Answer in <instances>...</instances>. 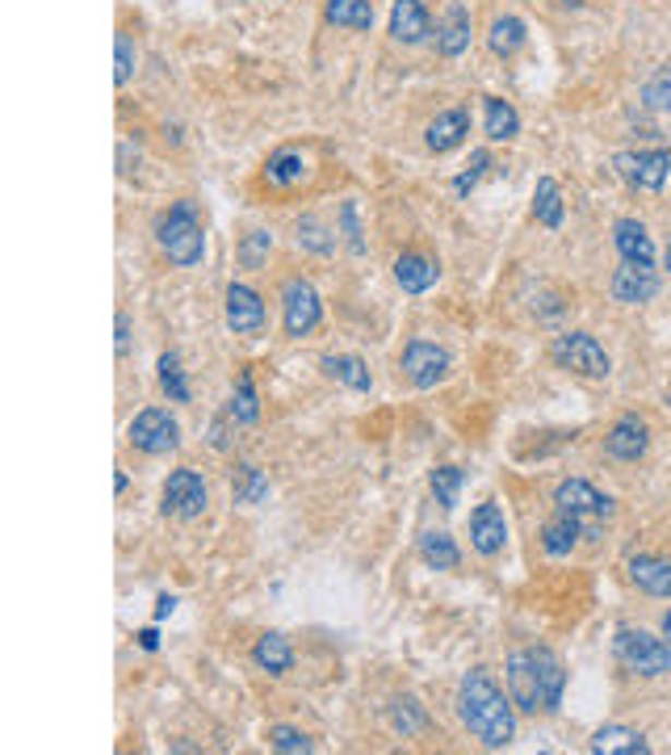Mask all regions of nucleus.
Listing matches in <instances>:
<instances>
[{"mask_svg":"<svg viewBox=\"0 0 671 755\" xmlns=\"http://www.w3.org/2000/svg\"><path fill=\"white\" fill-rule=\"evenodd\" d=\"M457 718L483 747H508L516 739V705L487 668H470L457 684Z\"/></svg>","mask_w":671,"mask_h":755,"instance_id":"1","label":"nucleus"},{"mask_svg":"<svg viewBox=\"0 0 671 755\" xmlns=\"http://www.w3.org/2000/svg\"><path fill=\"white\" fill-rule=\"evenodd\" d=\"M508 697L520 714H559L566 688L563 659L550 647H520L508 655Z\"/></svg>","mask_w":671,"mask_h":755,"instance_id":"2","label":"nucleus"},{"mask_svg":"<svg viewBox=\"0 0 671 755\" xmlns=\"http://www.w3.org/2000/svg\"><path fill=\"white\" fill-rule=\"evenodd\" d=\"M156 240H160V252L177 269L202 265V256H206V231H202V218H197V202H189V197L177 202L156 223Z\"/></svg>","mask_w":671,"mask_h":755,"instance_id":"3","label":"nucleus"},{"mask_svg":"<svg viewBox=\"0 0 671 755\" xmlns=\"http://www.w3.org/2000/svg\"><path fill=\"white\" fill-rule=\"evenodd\" d=\"M613 655L625 672L634 675H668L671 672V643L668 638H655L646 630H630L621 625L613 634Z\"/></svg>","mask_w":671,"mask_h":755,"instance_id":"4","label":"nucleus"},{"mask_svg":"<svg viewBox=\"0 0 671 755\" xmlns=\"http://www.w3.org/2000/svg\"><path fill=\"white\" fill-rule=\"evenodd\" d=\"M323 324V298L320 290L307 281V277H290L281 286V327L290 340H302L311 336L315 327Z\"/></svg>","mask_w":671,"mask_h":755,"instance_id":"5","label":"nucleus"},{"mask_svg":"<svg viewBox=\"0 0 671 755\" xmlns=\"http://www.w3.org/2000/svg\"><path fill=\"white\" fill-rule=\"evenodd\" d=\"M550 357H554V365H563V370H571V374L579 378H609V370H613L609 352L600 349V340L588 336V332H566V336H559L550 345Z\"/></svg>","mask_w":671,"mask_h":755,"instance_id":"6","label":"nucleus"},{"mask_svg":"<svg viewBox=\"0 0 671 755\" xmlns=\"http://www.w3.org/2000/svg\"><path fill=\"white\" fill-rule=\"evenodd\" d=\"M127 441L139 454L160 458V454H172L181 445V424L168 416V407H143L131 420V429H127Z\"/></svg>","mask_w":671,"mask_h":755,"instance_id":"7","label":"nucleus"},{"mask_svg":"<svg viewBox=\"0 0 671 755\" xmlns=\"http://www.w3.org/2000/svg\"><path fill=\"white\" fill-rule=\"evenodd\" d=\"M613 168H618L621 177H625L634 189L659 193L671 177V152L668 147H650V152H618V156H613Z\"/></svg>","mask_w":671,"mask_h":755,"instance_id":"8","label":"nucleus"},{"mask_svg":"<svg viewBox=\"0 0 671 755\" xmlns=\"http://www.w3.org/2000/svg\"><path fill=\"white\" fill-rule=\"evenodd\" d=\"M206 483H202V475L197 470H172L168 479H164V513L177 516V520H193V516L206 513Z\"/></svg>","mask_w":671,"mask_h":755,"instance_id":"9","label":"nucleus"},{"mask_svg":"<svg viewBox=\"0 0 671 755\" xmlns=\"http://www.w3.org/2000/svg\"><path fill=\"white\" fill-rule=\"evenodd\" d=\"M554 508L588 525V520H609V516H613V500L600 495V491L591 483H584V479H563V483L554 487Z\"/></svg>","mask_w":671,"mask_h":755,"instance_id":"10","label":"nucleus"},{"mask_svg":"<svg viewBox=\"0 0 671 755\" xmlns=\"http://www.w3.org/2000/svg\"><path fill=\"white\" fill-rule=\"evenodd\" d=\"M403 374H407L411 386L432 391L436 382L450 378V352L441 349V345H432V340H411L403 349Z\"/></svg>","mask_w":671,"mask_h":755,"instance_id":"11","label":"nucleus"},{"mask_svg":"<svg viewBox=\"0 0 671 755\" xmlns=\"http://www.w3.org/2000/svg\"><path fill=\"white\" fill-rule=\"evenodd\" d=\"M223 320L236 336H261L265 332V302L252 286L243 281H231L227 286V298H223Z\"/></svg>","mask_w":671,"mask_h":755,"instance_id":"12","label":"nucleus"},{"mask_svg":"<svg viewBox=\"0 0 671 755\" xmlns=\"http://www.w3.org/2000/svg\"><path fill=\"white\" fill-rule=\"evenodd\" d=\"M646 445H650V429H646L643 416H634V411H625L618 424L609 429V436H604V454L618 462H638L646 454Z\"/></svg>","mask_w":671,"mask_h":755,"instance_id":"13","label":"nucleus"},{"mask_svg":"<svg viewBox=\"0 0 671 755\" xmlns=\"http://www.w3.org/2000/svg\"><path fill=\"white\" fill-rule=\"evenodd\" d=\"M504 541H508L504 508H500V504H479V508L470 513V546H475L483 559H491V554L504 550Z\"/></svg>","mask_w":671,"mask_h":755,"instance_id":"14","label":"nucleus"},{"mask_svg":"<svg viewBox=\"0 0 671 755\" xmlns=\"http://www.w3.org/2000/svg\"><path fill=\"white\" fill-rule=\"evenodd\" d=\"M613 298L625 302V307H643L650 298L659 295V273L650 269V265H630V261H621V269L613 273Z\"/></svg>","mask_w":671,"mask_h":755,"instance_id":"15","label":"nucleus"},{"mask_svg":"<svg viewBox=\"0 0 671 755\" xmlns=\"http://www.w3.org/2000/svg\"><path fill=\"white\" fill-rule=\"evenodd\" d=\"M432 34V17L424 0H395L391 4V38L403 47H420Z\"/></svg>","mask_w":671,"mask_h":755,"instance_id":"16","label":"nucleus"},{"mask_svg":"<svg viewBox=\"0 0 671 755\" xmlns=\"http://www.w3.org/2000/svg\"><path fill=\"white\" fill-rule=\"evenodd\" d=\"M466 47H470V9L462 0H450L445 17L436 22V51L445 59H457Z\"/></svg>","mask_w":671,"mask_h":755,"instance_id":"17","label":"nucleus"},{"mask_svg":"<svg viewBox=\"0 0 671 755\" xmlns=\"http://www.w3.org/2000/svg\"><path fill=\"white\" fill-rule=\"evenodd\" d=\"M470 135V113L462 106L454 109H445V113H436L429 122V131H424V143H429V152H454L462 139Z\"/></svg>","mask_w":671,"mask_h":755,"instance_id":"18","label":"nucleus"},{"mask_svg":"<svg viewBox=\"0 0 671 755\" xmlns=\"http://www.w3.org/2000/svg\"><path fill=\"white\" fill-rule=\"evenodd\" d=\"M261 177H265V185H273V189H295L311 177V164H307V156L295 152V147H281V152H273L265 160Z\"/></svg>","mask_w":671,"mask_h":755,"instance_id":"19","label":"nucleus"},{"mask_svg":"<svg viewBox=\"0 0 671 755\" xmlns=\"http://www.w3.org/2000/svg\"><path fill=\"white\" fill-rule=\"evenodd\" d=\"M613 243H618L621 261L630 265H650L655 269V243L646 236V227L638 218H618L613 223Z\"/></svg>","mask_w":671,"mask_h":755,"instance_id":"20","label":"nucleus"},{"mask_svg":"<svg viewBox=\"0 0 671 755\" xmlns=\"http://www.w3.org/2000/svg\"><path fill=\"white\" fill-rule=\"evenodd\" d=\"M436 277H441V269L424 252H403L395 261V281H399L403 295H424V290L436 286Z\"/></svg>","mask_w":671,"mask_h":755,"instance_id":"21","label":"nucleus"},{"mask_svg":"<svg viewBox=\"0 0 671 755\" xmlns=\"http://www.w3.org/2000/svg\"><path fill=\"white\" fill-rule=\"evenodd\" d=\"M584 529H588L584 520H575V516H566V513H554L541 525V550H546L550 559H563V554H571V550L579 546Z\"/></svg>","mask_w":671,"mask_h":755,"instance_id":"22","label":"nucleus"},{"mask_svg":"<svg viewBox=\"0 0 671 755\" xmlns=\"http://www.w3.org/2000/svg\"><path fill=\"white\" fill-rule=\"evenodd\" d=\"M630 579L646 596H671V563L659 554H634L630 559Z\"/></svg>","mask_w":671,"mask_h":755,"instance_id":"23","label":"nucleus"},{"mask_svg":"<svg viewBox=\"0 0 671 755\" xmlns=\"http://www.w3.org/2000/svg\"><path fill=\"white\" fill-rule=\"evenodd\" d=\"M596 755H646L650 747H646V739L638 734L634 727H600L596 734H591V743H588Z\"/></svg>","mask_w":671,"mask_h":755,"instance_id":"24","label":"nucleus"},{"mask_svg":"<svg viewBox=\"0 0 671 755\" xmlns=\"http://www.w3.org/2000/svg\"><path fill=\"white\" fill-rule=\"evenodd\" d=\"M252 663L268 675H286L295 668V650L286 643V634H261L252 647Z\"/></svg>","mask_w":671,"mask_h":755,"instance_id":"25","label":"nucleus"},{"mask_svg":"<svg viewBox=\"0 0 671 755\" xmlns=\"http://www.w3.org/2000/svg\"><path fill=\"white\" fill-rule=\"evenodd\" d=\"M320 365L332 382H340L349 391H370V365L361 357H352V352H327Z\"/></svg>","mask_w":671,"mask_h":755,"instance_id":"26","label":"nucleus"},{"mask_svg":"<svg viewBox=\"0 0 671 755\" xmlns=\"http://www.w3.org/2000/svg\"><path fill=\"white\" fill-rule=\"evenodd\" d=\"M483 131L491 143H508L520 131V113L504 97H483Z\"/></svg>","mask_w":671,"mask_h":755,"instance_id":"27","label":"nucleus"},{"mask_svg":"<svg viewBox=\"0 0 671 755\" xmlns=\"http://www.w3.org/2000/svg\"><path fill=\"white\" fill-rule=\"evenodd\" d=\"M525 38H529V26L520 22V17H495L491 22V29H487V47H491V55L495 59H512V55L525 47Z\"/></svg>","mask_w":671,"mask_h":755,"instance_id":"28","label":"nucleus"},{"mask_svg":"<svg viewBox=\"0 0 671 755\" xmlns=\"http://www.w3.org/2000/svg\"><path fill=\"white\" fill-rule=\"evenodd\" d=\"M323 17L336 29H370L374 26V4L370 0H327Z\"/></svg>","mask_w":671,"mask_h":755,"instance_id":"29","label":"nucleus"},{"mask_svg":"<svg viewBox=\"0 0 671 755\" xmlns=\"http://www.w3.org/2000/svg\"><path fill=\"white\" fill-rule=\"evenodd\" d=\"M420 559H424V566H432V571H457V566H462V554H457L454 538H450L445 529H429V534L420 538Z\"/></svg>","mask_w":671,"mask_h":755,"instance_id":"30","label":"nucleus"},{"mask_svg":"<svg viewBox=\"0 0 671 755\" xmlns=\"http://www.w3.org/2000/svg\"><path fill=\"white\" fill-rule=\"evenodd\" d=\"M391 727H395V734H403V739H416L420 730L429 727V709L420 705V697L403 693V697L391 702Z\"/></svg>","mask_w":671,"mask_h":755,"instance_id":"31","label":"nucleus"},{"mask_svg":"<svg viewBox=\"0 0 671 755\" xmlns=\"http://www.w3.org/2000/svg\"><path fill=\"white\" fill-rule=\"evenodd\" d=\"M534 215L541 227H563V189H559V181L554 177H541L534 189Z\"/></svg>","mask_w":671,"mask_h":755,"instance_id":"32","label":"nucleus"},{"mask_svg":"<svg viewBox=\"0 0 671 755\" xmlns=\"http://www.w3.org/2000/svg\"><path fill=\"white\" fill-rule=\"evenodd\" d=\"M298 248L315 252V256H332L336 252V231L320 215H302L298 218Z\"/></svg>","mask_w":671,"mask_h":755,"instance_id":"33","label":"nucleus"},{"mask_svg":"<svg viewBox=\"0 0 671 755\" xmlns=\"http://www.w3.org/2000/svg\"><path fill=\"white\" fill-rule=\"evenodd\" d=\"M231 420L236 424H256L261 420V395H256V382H252V374L243 370L240 378H236V395H231Z\"/></svg>","mask_w":671,"mask_h":755,"instance_id":"34","label":"nucleus"},{"mask_svg":"<svg viewBox=\"0 0 671 755\" xmlns=\"http://www.w3.org/2000/svg\"><path fill=\"white\" fill-rule=\"evenodd\" d=\"M160 391L172 399V404H189V382H185V370H181V357L177 352H164L160 357Z\"/></svg>","mask_w":671,"mask_h":755,"instance_id":"35","label":"nucleus"},{"mask_svg":"<svg viewBox=\"0 0 671 755\" xmlns=\"http://www.w3.org/2000/svg\"><path fill=\"white\" fill-rule=\"evenodd\" d=\"M462 470L457 466H436L429 475V487H432V495H436V504L450 513V508H457V495H462Z\"/></svg>","mask_w":671,"mask_h":755,"instance_id":"36","label":"nucleus"},{"mask_svg":"<svg viewBox=\"0 0 671 755\" xmlns=\"http://www.w3.org/2000/svg\"><path fill=\"white\" fill-rule=\"evenodd\" d=\"M265 495H268L265 470H256V466H240V470H236V500H240V504H261Z\"/></svg>","mask_w":671,"mask_h":755,"instance_id":"37","label":"nucleus"},{"mask_svg":"<svg viewBox=\"0 0 671 755\" xmlns=\"http://www.w3.org/2000/svg\"><path fill=\"white\" fill-rule=\"evenodd\" d=\"M268 252H273V231H248L240 243V265L243 269H261Z\"/></svg>","mask_w":671,"mask_h":755,"instance_id":"38","label":"nucleus"},{"mask_svg":"<svg viewBox=\"0 0 671 755\" xmlns=\"http://www.w3.org/2000/svg\"><path fill=\"white\" fill-rule=\"evenodd\" d=\"M487 168H491V152H487V147H479V152H470V164H466V168H462V172L454 177V193H457V197H466L470 189L479 185V181H483Z\"/></svg>","mask_w":671,"mask_h":755,"instance_id":"39","label":"nucleus"},{"mask_svg":"<svg viewBox=\"0 0 671 755\" xmlns=\"http://www.w3.org/2000/svg\"><path fill=\"white\" fill-rule=\"evenodd\" d=\"M268 747L273 752H286V755H307V752H315V743L302 734V730L295 727H273L268 730Z\"/></svg>","mask_w":671,"mask_h":755,"instance_id":"40","label":"nucleus"},{"mask_svg":"<svg viewBox=\"0 0 671 755\" xmlns=\"http://www.w3.org/2000/svg\"><path fill=\"white\" fill-rule=\"evenodd\" d=\"M131 76H134V43L127 34H118V38H113V84L127 88Z\"/></svg>","mask_w":671,"mask_h":755,"instance_id":"41","label":"nucleus"},{"mask_svg":"<svg viewBox=\"0 0 671 755\" xmlns=\"http://www.w3.org/2000/svg\"><path fill=\"white\" fill-rule=\"evenodd\" d=\"M643 101L650 109H671V63L668 68H659V72L643 84Z\"/></svg>","mask_w":671,"mask_h":755,"instance_id":"42","label":"nucleus"},{"mask_svg":"<svg viewBox=\"0 0 671 755\" xmlns=\"http://www.w3.org/2000/svg\"><path fill=\"white\" fill-rule=\"evenodd\" d=\"M340 231H345V243H349V252H366V240H361V223H357V202H345L340 206Z\"/></svg>","mask_w":671,"mask_h":755,"instance_id":"43","label":"nucleus"},{"mask_svg":"<svg viewBox=\"0 0 671 755\" xmlns=\"http://www.w3.org/2000/svg\"><path fill=\"white\" fill-rule=\"evenodd\" d=\"M113 327H118V357H127V352H131V315H127V311H118Z\"/></svg>","mask_w":671,"mask_h":755,"instance_id":"44","label":"nucleus"},{"mask_svg":"<svg viewBox=\"0 0 671 755\" xmlns=\"http://www.w3.org/2000/svg\"><path fill=\"white\" fill-rule=\"evenodd\" d=\"M227 420H231V411L218 416L215 424H211V445H215V450H227Z\"/></svg>","mask_w":671,"mask_h":755,"instance_id":"45","label":"nucleus"},{"mask_svg":"<svg viewBox=\"0 0 671 755\" xmlns=\"http://www.w3.org/2000/svg\"><path fill=\"white\" fill-rule=\"evenodd\" d=\"M139 647L156 650V647H160V634H156V630H139Z\"/></svg>","mask_w":671,"mask_h":755,"instance_id":"46","label":"nucleus"},{"mask_svg":"<svg viewBox=\"0 0 671 755\" xmlns=\"http://www.w3.org/2000/svg\"><path fill=\"white\" fill-rule=\"evenodd\" d=\"M172 609H177V600H172V596H160V600H156V618H168V613H172Z\"/></svg>","mask_w":671,"mask_h":755,"instance_id":"47","label":"nucleus"},{"mask_svg":"<svg viewBox=\"0 0 671 755\" xmlns=\"http://www.w3.org/2000/svg\"><path fill=\"white\" fill-rule=\"evenodd\" d=\"M127 487H131V479H127V470H118V479H113V491H118V495H127Z\"/></svg>","mask_w":671,"mask_h":755,"instance_id":"48","label":"nucleus"},{"mask_svg":"<svg viewBox=\"0 0 671 755\" xmlns=\"http://www.w3.org/2000/svg\"><path fill=\"white\" fill-rule=\"evenodd\" d=\"M663 638H668V643H671V609H668V613H663Z\"/></svg>","mask_w":671,"mask_h":755,"instance_id":"49","label":"nucleus"},{"mask_svg":"<svg viewBox=\"0 0 671 755\" xmlns=\"http://www.w3.org/2000/svg\"><path fill=\"white\" fill-rule=\"evenodd\" d=\"M663 265H668V273H671V243H668V256H663Z\"/></svg>","mask_w":671,"mask_h":755,"instance_id":"50","label":"nucleus"},{"mask_svg":"<svg viewBox=\"0 0 671 755\" xmlns=\"http://www.w3.org/2000/svg\"><path fill=\"white\" fill-rule=\"evenodd\" d=\"M525 4H534V0H525Z\"/></svg>","mask_w":671,"mask_h":755,"instance_id":"51","label":"nucleus"}]
</instances>
